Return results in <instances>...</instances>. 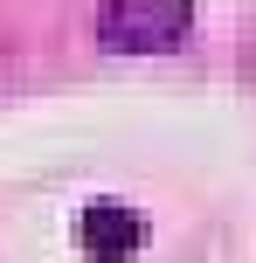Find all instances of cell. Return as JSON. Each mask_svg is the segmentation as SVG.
I'll use <instances>...</instances> for the list:
<instances>
[{
    "label": "cell",
    "instance_id": "obj_2",
    "mask_svg": "<svg viewBox=\"0 0 256 263\" xmlns=\"http://www.w3.org/2000/svg\"><path fill=\"white\" fill-rule=\"evenodd\" d=\"M76 229H83V250L97 263H125L139 242H146V222H139L132 208H118V201H90Z\"/></svg>",
    "mask_w": 256,
    "mask_h": 263
},
{
    "label": "cell",
    "instance_id": "obj_1",
    "mask_svg": "<svg viewBox=\"0 0 256 263\" xmlns=\"http://www.w3.org/2000/svg\"><path fill=\"white\" fill-rule=\"evenodd\" d=\"M97 35H104V49H125V55L180 49L194 35V0H104Z\"/></svg>",
    "mask_w": 256,
    "mask_h": 263
}]
</instances>
